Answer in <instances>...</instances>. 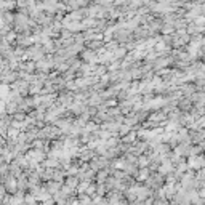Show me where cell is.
Here are the masks:
<instances>
[{"label":"cell","instance_id":"1","mask_svg":"<svg viewBox=\"0 0 205 205\" xmlns=\"http://www.w3.org/2000/svg\"><path fill=\"white\" fill-rule=\"evenodd\" d=\"M3 39H5V40H7L8 43H13V42H15V39H16V34H15L13 31H8L7 34H5V37H3Z\"/></svg>","mask_w":205,"mask_h":205},{"label":"cell","instance_id":"2","mask_svg":"<svg viewBox=\"0 0 205 205\" xmlns=\"http://www.w3.org/2000/svg\"><path fill=\"white\" fill-rule=\"evenodd\" d=\"M13 119H15V120H24V114H22V112H16V114H13Z\"/></svg>","mask_w":205,"mask_h":205}]
</instances>
